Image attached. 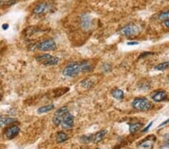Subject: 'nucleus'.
Returning <instances> with one entry per match:
<instances>
[{
	"mask_svg": "<svg viewBox=\"0 0 169 149\" xmlns=\"http://www.w3.org/2000/svg\"><path fill=\"white\" fill-rule=\"evenodd\" d=\"M83 72V64L81 63H71L64 68L63 75L66 77H75Z\"/></svg>",
	"mask_w": 169,
	"mask_h": 149,
	"instance_id": "obj_1",
	"label": "nucleus"
},
{
	"mask_svg": "<svg viewBox=\"0 0 169 149\" xmlns=\"http://www.w3.org/2000/svg\"><path fill=\"white\" fill-rule=\"evenodd\" d=\"M37 62H38L44 66H55L59 63V59L57 56H54L50 55V54H45L42 55H39L35 57Z\"/></svg>",
	"mask_w": 169,
	"mask_h": 149,
	"instance_id": "obj_2",
	"label": "nucleus"
},
{
	"mask_svg": "<svg viewBox=\"0 0 169 149\" xmlns=\"http://www.w3.org/2000/svg\"><path fill=\"white\" fill-rule=\"evenodd\" d=\"M132 107L135 109L145 112L152 108V103L146 98H136L132 102Z\"/></svg>",
	"mask_w": 169,
	"mask_h": 149,
	"instance_id": "obj_3",
	"label": "nucleus"
},
{
	"mask_svg": "<svg viewBox=\"0 0 169 149\" xmlns=\"http://www.w3.org/2000/svg\"><path fill=\"white\" fill-rule=\"evenodd\" d=\"M140 31H141V30H140L138 26L133 24V23H130V24H128L126 27H123L119 32L124 36L131 37L138 35Z\"/></svg>",
	"mask_w": 169,
	"mask_h": 149,
	"instance_id": "obj_4",
	"label": "nucleus"
},
{
	"mask_svg": "<svg viewBox=\"0 0 169 149\" xmlns=\"http://www.w3.org/2000/svg\"><path fill=\"white\" fill-rule=\"evenodd\" d=\"M68 113H69V111H68L67 107H66V106H63V107H61L59 109H57L54 113V118H53L54 124L56 125V126H59L62 124V119Z\"/></svg>",
	"mask_w": 169,
	"mask_h": 149,
	"instance_id": "obj_5",
	"label": "nucleus"
},
{
	"mask_svg": "<svg viewBox=\"0 0 169 149\" xmlns=\"http://www.w3.org/2000/svg\"><path fill=\"white\" fill-rule=\"evenodd\" d=\"M56 48V42L53 39H47L38 45V49L42 51H54Z\"/></svg>",
	"mask_w": 169,
	"mask_h": 149,
	"instance_id": "obj_6",
	"label": "nucleus"
},
{
	"mask_svg": "<svg viewBox=\"0 0 169 149\" xmlns=\"http://www.w3.org/2000/svg\"><path fill=\"white\" fill-rule=\"evenodd\" d=\"M74 116L69 112L62 119L61 125H62V128H64V129L71 130L73 127V126H74Z\"/></svg>",
	"mask_w": 169,
	"mask_h": 149,
	"instance_id": "obj_7",
	"label": "nucleus"
},
{
	"mask_svg": "<svg viewBox=\"0 0 169 149\" xmlns=\"http://www.w3.org/2000/svg\"><path fill=\"white\" fill-rule=\"evenodd\" d=\"M20 127H18V126H12L11 127L8 128L6 132V137L8 139H14V137H16L18 135V133H20Z\"/></svg>",
	"mask_w": 169,
	"mask_h": 149,
	"instance_id": "obj_8",
	"label": "nucleus"
},
{
	"mask_svg": "<svg viewBox=\"0 0 169 149\" xmlns=\"http://www.w3.org/2000/svg\"><path fill=\"white\" fill-rule=\"evenodd\" d=\"M151 97L154 102H160L167 98V93L164 90H158L152 94Z\"/></svg>",
	"mask_w": 169,
	"mask_h": 149,
	"instance_id": "obj_9",
	"label": "nucleus"
},
{
	"mask_svg": "<svg viewBox=\"0 0 169 149\" xmlns=\"http://www.w3.org/2000/svg\"><path fill=\"white\" fill-rule=\"evenodd\" d=\"M81 27H83V29H84L85 30H87L90 28V27H91V18H90V17L89 16L88 14H83L81 16Z\"/></svg>",
	"mask_w": 169,
	"mask_h": 149,
	"instance_id": "obj_10",
	"label": "nucleus"
},
{
	"mask_svg": "<svg viewBox=\"0 0 169 149\" xmlns=\"http://www.w3.org/2000/svg\"><path fill=\"white\" fill-rule=\"evenodd\" d=\"M47 3L46 2H41L39 4H38L35 7L33 10V13L35 14H43L45 10L47 9Z\"/></svg>",
	"mask_w": 169,
	"mask_h": 149,
	"instance_id": "obj_11",
	"label": "nucleus"
},
{
	"mask_svg": "<svg viewBox=\"0 0 169 149\" xmlns=\"http://www.w3.org/2000/svg\"><path fill=\"white\" fill-rule=\"evenodd\" d=\"M107 134V130H103L99 131L98 133H95V135H93V143H99V142L102 141L104 138H105V136Z\"/></svg>",
	"mask_w": 169,
	"mask_h": 149,
	"instance_id": "obj_12",
	"label": "nucleus"
},
{
	"mask_svg": "<svg viewBox=\"0 0 169 149\" xmlns=\"http://www.w3.org/2000/svg\"><path fill=\"white\" fill-rule=\"evenodd\" d=\"M54 109V106L53 104H50V105H46L41 106L40 108H38L37 110V112L38 114H44V113H47L50 111L53 110Z\"/></svg>",
	"mask_w": 169,
	"mask_h": 149,
	"instance_id": "obj_13",
	"label": "nucleus"
},
{
	"mask_svg": "<svg viewBox=\"0 0 169 149\" xmlns=\"http://www.w3.org/2000/svg\"><path fill=\"white\" fill-rule=\"evenodd\" d=\"M17 120L13 118H0V128L3 127L4 126L8 125L11 123L14 122Z\"/></svg>",
	"mask_w": 169,
	"mask_h": 149,
	"instance_id": "obj_14",
	"label": "nucleus"
},
{
	"mask_svg": "<svg viewBox=\"0 0 169 149\" xmlns=\"http://www.w3.org/2000/svg\"><path fill=\"white\" fill-rule=\"evenodd\" d=\"M68 139V136L66 133L61 131L57 133L56 136V140L58 143H62Z\"/></svg>",
	"mask_w": 169,
	"mask_h": 149,
	"instance_id": "obj_15",
	"label": "nucleus"
},
{
	"mask_svg": "<svg viewBox=\"0 0 169 149\" xmlns=\"http://www.w3.org/2000/svg\"><path fill=\"white\" fill-rule=\"evenodd\" d=\"M111 94L112 97L116 99H117V100H121L124 97L123 91L122 90H120V89H115L114 90H113Z\"/></svg>",
	"mask_w": 169,
	"mask_h": 149,
	"instance_id": "obj_16",
	"label": "nucleus"
},
{
	"mask_svg": "<svg viewBox=\"0 0 169 149\" xmlns=\"http://www.w3.org/2000/svg\"><path fill=\"white\" fill-rule=\"evenodd\" d=\"M142 126V124L141 123H135V124H131L129 125V132L131 133H136L140 128Z\"/></svg>",
	"mask_w": 169,
	"mask_h": 149,
	"instance_id": "obj_17",
	"label": "nucleus"
},
{
	"mask_svg": "<svg viewBox=\"0 0 169 149\" xmlns=\"http://www.w3.org/2000/svg\"><path fill=\"white\" fill-rule=\"evenodd\" d=\"M153 143H154V139L153 140H146V141L143 142L142 143L140 144L139 147L141 148H150L152 146H153Z\"/></svg>",
	"mask_w": 169,
	"mask_h": 149,
	"instance_id": "obj_18",
	"label": "nucleus"
},
{
	"mask_svg": "<svg viewBox=\"0 0 169 149\" xmlns=\"http://www.w3.org/2000/svg\"><path fill=\"white\" fill-rule=\"evenodd\" d=\"M169 68V61H166V62H164L160 63V64L157 65V66L155 67L156 70H159V71H164V70H166L167 68Z\"/></svg>",
	"mask_w": 169,
	"mask_h": 149,
	"instance_id": "obj_19",
	"label": "nucleus"
},
{
	"mask_svg": "<svg viewBox=\"0 0 169 149\" xmlns=\"http://www.w3.org/2000/svg\"><path fill=\"white\" fill-rule=\"evenodd\" d=\"M93 135H89V136H86V135H84V136H82L81 138H80V140H81V142L82 143H90V142L93 141Z\"/></svg>",
	"mask_w": 169,
	"mask_h": 149,
	"instance_id": "obj_20",
	"label": "nucleus"
},
{
	"mask_svg": "<svg viewBox=\"0 0 169 149\" xmlns=\"http://www.w3.org/2000/svg\"><path fill=\"white\" fill-rule=\"evenodd\" d=\"M81 85L85 88H90L93 85V83L91 81H90V80L85 79L81 82Z\"/></svg>",
	"mask_w": 169,
	"mask_h": 149,
	"instance_id": "obj_21",
	"label": "nucleus"
},
{
	"mask_svg": "<svg viewBox=\"0 0 169 149\" xmlns=\"http://www.w3.org/2000/svg\"><path fill=\"white\" fill-rule=\"evenodd\" d=\"M158 18L160 20H166L169 19V11H164V12L161 13L159 15Z\"/></svg>",
	"mask_w": 169,
	"mask_h": 149,
	"instance_id": "obj_22",
	"label": "nucleus"
},
{
	"mask_svg": "<svg viewBox=\"0 0 169 149\" xmlns=\"http://www.w3.org/2000/svg\"><path fill=\"white\" fill-rule=\"evenodd\" d=\"M152 125H153V122H150V124H148L147 126L146 127H145L144 129L143 130H142L143 133H146L147 131H148V130H149V129H150V127H151V126H152Z\"/></svg>",
	"mask_w": 169,
	"mask_h": 149,
	"instance_id": "obj_23",
	"label": "nucleus"
},
{
	"mask_svg": "<svg viewBox=\"0 0 169 149\" xmlns=\"http://www.w3.org/2000/svg\"><path fill=\"white\" fill-rule=\"evenodd\" d=\"M152 54H153V53H151V52H145V53H143V54H141V56H140V58L145 57V56H147V55H152Z\"/></svg>",
	"mask_w": 169,
	"mask_h": 149,
	"instance_id": "obj_24",
	"label": "nucleus"
},
{
	"mask_svg": "<svg viewBox=\"0 0 169 149\" xmlns=\"http://www.w3.org/2000/svg\"><path fill=\"white\" fill-rule=\"evenodd\" d=\"M164 139H165V140L167 142V143H169V133L165 134V136H164Z\"/></svg>",
	"mask_w": 169,
	"mask_h": 149,
	"instance_id": "obj_25",
	"label": "nucleus"
},
{
	"mask_svg": "<svg viewBox=\"0 0 169 149\" xmlns=\"http://www.w3.org/2000/svg\"><path fill=\"white\" fill-rule=\"evenodd\" d=\"M128 45H137L138 44V42H129L127 43Z\"/></svg>",
	"mask_w": 169,
	"mask_h": 149,
	"instance_id": "obj_26",
	"label": "nucleus"
},
{
	"mask_svg": "<svg viewBox=\"0 0 169 149\" xmlns=\"http://www.w3.org/2000/svg\"><path fill=\"white\" fill-rule=\"evenodd\" d=\"M168 123H169V118H168V119H167L166 121H164L163 123H162V124L159 125V127H160V126H165V125H166L167 124H168Z\"/></svg>",
	"mask_w": 169,
	"mask_h": 149,
	"instance_id": "obj_27",
	"label": "nucleus"
},
{
	"mask_svg": "<svg viewBox=\"0 0 169 149\" xmlns=\"http://www.w3.org/2000/svg\"><path fill=\"white\" fill-rule=\"evenodd\" d=\"M160 149H169V143L167 144V145H163V146H162Z\"/></svg>",
	"mask_w": 169,
	"mask_h": 149,
	"instance_id": "obj_28",
	"label": "nucleus"
},
{
	"mask_svg": "<svg viewBox=\"0 0 169 149\" xmlns=\"http://www.w3.org/2000/svg\"><path fill=\"white\" fill-rule=\"evenodd\" d=\"M165 26L166 27H168V28H169V19L168 20H165Z\"/></svg>",
	"mask_w": 169,
	"mask_h": 149,
	"instance_id": "obj_29",
	"label": "nucleus"
},
{
	"mask_svg": "<svg viewBox=\"0 0 169 149\" xmlns=\"http://www.w3.org/2000/svg\"><path fill=\"white\" fill-rule=\"evenodd\" d=\"M3 30H7L8 28V24H3L2 25Z\"/></svg>",
	"mask_w": 169,
	"mask_h": 149,
	"instance_id": "obj_30",
	"label": "nucleus"
},
{
	"mask_svg": "<svg viewBox=\"0 0 169 149\" xmlns=\"http://www.w3.org/2000/svg\"><path fill=\"white\" fill-rule=\"evenodd\" d=\"M4 5V0H0V6Z\"/></svg>",
	"mask_w": 169,
	"mask_h": 149,
	"instance_id": "obj_31",
	"label": "nucleus"
}]
</instances>
